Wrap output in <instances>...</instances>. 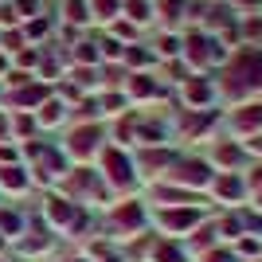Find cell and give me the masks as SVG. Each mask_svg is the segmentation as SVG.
Segmentation results:
<instances>
[{"label": "cell", "mask_w": 262, "mask_h": 262, "mask_svg": "<svg viewBox=\"0 0 262 262\" xmlns=\"http://www.w3.org/2000/svg\"><path fill=\"white\" fill-rule=\"evenodd\" d=\"M98 164H102V180H106V188H118V192H133L137 188V164H133V157L121 149V145H102L98 153Z\"/></svg>", "instance_id": "1"}, {"label": "cell", "mask_w": 262, "mask_h": 262, "mask_svg": "<svg viewBox=\"0 0 262 262\" xmlns=\"http://www.w3.org/2000/svg\"><path fill=\"white\" fill-rule=\"evenodd\" d=\"M262 90V51H239L235 63L227 67V94L247 98Z\"/></svg>", "instance_id": "2"}, {"label": "cell", "mask_w": 262, "mask_h": 262, "mask_svg": "<svg viewBox=\"0 0 262 262\" xmlns=\"http://www.w3.org/2000/svg\"><path fill=\"white\" fill-rule=\"evenodd\" d=\"M164 180L196 196V192H208V188H211L215 168H211V161H204V157H176L172 168L164 172Z\"/></svg>", "instance_id": "3"}, {"label": "cell", "mask_w": 262, "mask_h": 262, "mask_svg": "<svg viewBox=\"0 0 262 262\" xmlns=\"http://www.w3.org/2000/svg\"><path fill=\"white\" fill-rule=\"evenodd\" d=\"M153 223L164 231V239H184V235L204 227V208L200 204H172V208L157 211Z\"/></svg>", "instance_id": "4"}, {"label": "cell", "mask_w": 262, "mask_h": 262, "mask_svg": "<svg viewBox=\"0 0 262 262\" xmlns=\"http://www.w3.org/2000/svg\"><path fill=\"white\" fill-rule=\"evenodd\" d=\"M24 157H28V161H35V168H32V180L35 184H59V180H63L67 172H71V168H67V157H63V149H55V145H24Z\"/></svg>", "instance_id": "5"}, {"label": "cell", "mask_w": 262, "mask_h": 262, "mask_svg": "<svg viewBox=\"0 0 262 262\" xmlns=\"http://www.w3.org/2000/svg\"><path fill=\"white\" fill-rule=\"evenodd\" d=\"M43 219H47L51 231H63V235H78V231H86V223H90L82 204H75V200H67V196H47Z\"/></svg>", "instance_id": "6"}, {"label": "cell", "mask_w": 262, "mask_h": 262, "mask_svg": "<svg viewBox=\"0 0 262 262\" xmlns=\"http://www.w3.org/2000/svg\"><path fill=\"white\" fill-rule=\"evenodd\" d=\"M149 227V211L137 200H125V204H114L110 208V231L114 235H141Z\"/></svg>", "instance_id": "7"}, {"label": "cell", "mask_w": 262, "mask_h": 262, "mask_svg": "<svg viewBox=\"0 0 262 262\" xmlns=\"http://www.w3.org/2000/svg\"><path fill=\"white\" fill-rule=\"evenodd\" d=\"M98 153H102V129H98V125H82V129H75V133H71V141L63 145V157H67V161H78V164L94 161Z\"/></svg>", "instance_id": "8"}, {"label": "cell", "mask_w": 262, "mask_h": 262, "mask_svg": "<svg viewBox=\"0 0 262 262\" xmlns=\"http://www.w3.org/2000/svg\"><path fill=\"white\" fill-rule=\"evenodd\" d=\"M208 192L219 204H227V208H243L247 204V180H243V172H215Z\"/></svg>", "instance_id": "9"}, {"label": "cell", "mask_w": 262, "mask_h": 262, "mask_svg": "<svg viewBox=\"0 0 262 262\" xmlns=\"http://www.w3.org/2000/svg\"><path fill=\"white\" fill-rule=\"evenodd\" d=\"M231 133H235L239 141L262 133V102H247V106L235 110V114H231Z\"/></svg>", "instance_id": "10"}, {"label": "cell", "mask_w": 262, "mask_h": 262, "mask_svg": "<svg viewBox=\"0 0 262 262\" xmlns=\"http://www.w3.org/2000/svg\"><path fill=\"white\" fill-rule=\"evenodd\" d=\"M243 161H247V149H243V141H215L211 168H219V172H239Z\"/></svg>", "instance_id": "11"}, {"label": "cell", "mask_w": 262, "mask_h": 262, "mask_svg": "<svg viewBox=\"0 0 262 262\" xmlns=\"http://www.w3.org/2000/svg\"><path fill=\"white\" fill-rule=\"evenodd\" d=\"M215 102V86H211L208 78H184V106L188 110H208Z\"/></svg>", "instance_id": "12"}, {"label": "cell", "mask_w": 262, "mask_h": 262, "mask_svg": "<svg viewBox=\"0 0 262 262\" xmlns=\"http://www.w3.org/2000/svg\"><path fill=\"white\" fill-rule=\"evenodd\" d=\"M149 262H188V251H184V243L180 239H153L149 243V254H145Z\"/></svg>", "instance_id": "13"}, {"label": "cell", "mask_w": 262, "mask_h": 262, "mask_svg": "<svg viewBox=\"0 0 262 262\" xmlns=\"http://www.w3.org/2000/svg\"><path fill=\"white\" fill-rule=\"evenodd\" d=\"M32 188V176L24 172L20 164H0V192H12V196H24Z\"/></svg>", "instance_id": "14"}, {"label": "cell", "mask_w": 262, "mask_h": 262, "mask_svg": "<svg viewBox=\"0 0 262 262\" xmlns=\"http://www.w3.org/2000/svg\"><path fill=\"white\" fill-rule=\"evenodd\" d=\"M211 39L208 35H188V43H184V59L192 67H208V59H215V51H208Z\"/></svg>", "instance_id": "15"}, {"label": "cell", "mask_w": 262, "mask_h": 262, "mask_svg": "<svg viewBox=\"0 0 262 262\" xmlns=\"http://www.w3.org/2000/svg\"><path fill=\"white\" fill-rule=\"evenodd\" d=\"M125 94L137 98V102H145V98H161V86H157L149 75H133L129 82H125Z\"/></svg>", "instance_id": "16"}, {"label": "cell", "mask_w": 262, "mask_h": 262, "mask_svg": "<svg viewBox=\"0 0 262 262\" xmlns=\"http://www.w3.org/2000/svg\"><path fill=\"white\" fill-rule=\"evenodd\" d=\"M47 98V86H32V82H24L8 94V106H39Z\"/></svg>", "instance_id": "17"}, {"label": "cell", "mask_w": 262, "mask_h": 262, "mask_svg": "<svg viewBox=\"0 0 262 262\" xmlns=\"http://www.w3.org/2000/svg\"><path fill=\"white\" fill-rule=\"evenodd\" d=\"M67 118V106H63V98H43L39 102V118H35V125H59V121Z\"/></svg>", "instance_id": "18"}, {"label": "cell", "mask_w": 262, "mask_h": 262, "mask_svg": "<svg viewBox=\"0 0 262 262\" xmlns=\"http://www.w3.org/2000/svg\"><path fill=\"white\" fill-rule=\"evenodd\" d=\"M0 235L4 239H20L24 235V215L12 208H0Z\"/></svg>", "instance_id": "19"}, {"label": "cell", "mask_w": 262, "mask_h": 262, "mask_svg": "<svg viewBox=\"0 0 262 262\" xmlns=\"http://www.w3.org/2000/svg\"><path fill=\"white\" fill-rule=\"evenodd\" d=\"M8 133L16 137V141L32 137V133H35V118H28L24 110H16V114H12V121H8Z\"/></svg>", "instance_id": "20"}, {"label": "cell", "mask_w": 262, "mask_h": 262, "mask_svg": "<svg viewBox=\"0 0 262 262\" xmlns=\"http://www.w3.org/2000/svg\"><path fill=\"white\" fill-rule=\"evenodd\" d=\"M231 251H235V258H254V254H262V239L258 235H239Z\"/></svg>", "instance_id": "21"}, {"label": "cell", "mask_w": 262, "mask_h": 262, "mask_svg": "<svg viewBox=\"0 0 262 262\" xmlns=\"http://www.w3.org/2000/svg\"><path fill=\"white\" fill-rule=\"evenodd\" d=\"M121 12V0H90V20H114Z\"/></svg>", "instance_id": "22"}, {"label": "cell", "mask_w": 262, "mask_h": 262, "mask_svg": "<svg viewBox=\"0 0 262 262\" xmlns=\"http://www.w3.org/2000/svg\"><path fill=\"white\" fill-rule=\"evenodd\" d=\"M63 16H67V24H86L90 20V4L86 0H67Z\"/></svg>", "instance_id": "23"}, {"label": "cell", "mask_w": 262, "mask_h": 262, "mask_svg": "<svg viewBox=\"0 0 262 262\" xmlns=\"http://www.w3.org/2000/svg\"><path fill=\"white\" fill-rule=\"evenodd\" d=\"M125 16H129V24H149V16H153V12H149V4H145V0H129V4H125Z\"/></svg>", "instance_id": "24"}, {"label": "cell", "mask_w": 262, "mask_h": 262, "mask_svg": "<svg viewBox=\"0 0 262 262\" xmlns=\"http://www.w3.org/2000/svg\"><path fill=\"white\" fill-rule=\"evenodd\" d=\"M51 235H39V239H20V251L24 254H43V251H51Z\"/></svg>", "instance_id": "25"}, {"label": "cell", "mask_w": 262, "mask_h": 262, "mask_svg": "<svg viewBox=\"0 0 262 262\" xmlns=\"http://www.w3.org/2000/svg\"><path fill=\"white\" fill-rule=\"evenodd\" d=\"M75 59H78L82 67L98 63V43H75Z\"/></svg>", "instance_id": "26"}, {"label": "cell", "mask_w": 262, "mask_h": 262, "mask_svg": "<svg viewBox=\"0 0 262 262\" xmlns=\"http://www.w3.org/2000/svg\"><path fill=\"white\" fill-rule=\"evenodd\" d=\"M98 47H102V51H98V55H106V59H121V55H125V47H121V43H118V39H102V43H98Z\"/></svg>", "instance_id": "27"}, {"label": "cell", "mask_w": 262, "mask_h": 262, "mask_svg": "<svg viewBox=\"0 0 262 262\" xmlns=\"http://www.w3.org/2000/svg\"><path fill=\"white\" fill-rule=\"evenodd\" d=\"M16 161H20V149L8 145V141H0V164H16Z\"/></svg>", "instance_id": "28"}, {"label": "cell", "mask_w": 262, "mask_h": 262, "mask_svg": "<svg viewBox=\"0 0 262 262\" xmlns=\"http://www.w3.org/2000/svg\"><path fill=\"white\" fill-rule=\"evenodd\" d=\"M243 149H247V157H258V161H262V133L247 137V141H243Z\"/></svg>", "instance_id": "29"}, {"label": "cell", "mask_w": 262, "mask_h": 262, "mask_svg": "<svg viewBox=\"0 0 262 262\" xmlns=\"http://www.w3.org/2000/svg\"><path fill=\"white\" fill-rule=\"evenodd\" d=\"M204 262H239V258H235V251H215V247H211V251L204 254Z\"/></svg>", "instance_id": "30"}, {"label": "cell", "mask_w": 262, "mask_h": 262, "mask_svg": "<svg viewBox=\"0 0 262 262\" xmlns=\"http://www.w3.org/2000/svg\"><path fill=\"white\" fill-rule=\"evenodd\" d=\"M43 32H47V20H32L28 28H24V35H28V39H39Z\"/></svg>", "instance_id": "31"}, {"label": "cell", "mask_w": 262, "mask_h": 262, "mask_svg": "<svg viewBox=\"0 0 262 262\" xmlns=\"http://www.w3.org/2000/svg\"><path fill=\"white\" fill-rule=\"evenodd\" d=\"M161 12H164V20H176L180 16V0H161Z\"/></svg>", "instance_id": "32"}, {"label": "cell", "mask_w": 262, "mask_h": 262, "mask_svg": "<svg viewBox=\"0 0 262 262\" xmlns=\"http://www.w3.org/2000/svg\"><path fill=\"white\" fill-rule=\"evenodd\" d=\"M16 12H20V16H32V20H35L39 4H35V0H16Z\"/></svg>", "instance_id": "33"}, {"label": "cell", "mask_w": 262, "mask_h": 262, "mask_svg": "<svg viewBox=\"0 0 262 262\" xmlns=\"http://www.w3.org/2000/svg\"><path fill=\"white\" fill-rule=\"evenodd\" d=\"M180 51V39H176V35H164L161 39V55H176Z\"/></svg>", "instance_id": "34"}, {"label": "cell", "mask_w": 262, "mask_h": 262, "mask_svg": "<svg viewBox=\"0 0 262 262\" xmlns=\"http://www.w3.org/2000/svg\"><path fill=\"white\" fill-rule=\"evenodd\" d=\"M16 63H20L24 71H28V67H35V63H39V55H35V51H20V59H16Z\"/></svg>", "instance_id": "35"}, {"label": "cell", "mask_w": 262, "mask_h": 262, "mask_svg": "<svg viewBox=\"0 0 262 262\" xmlns=\"http://www.w3.org/2000/svg\"><path fill=\"white\" fill-rule=\"evenodd\" d=\"M102 106H106V110H110V114H118V110H121V106H125V98H121V94H110V98H106V102H102Z\"/></svg>", "instance_id": "36"}, {"label": "cell", "mask_w": 262, "mask_h": 262, "mask_svg": "<svg viewBox=\"0 0 262 262\" xmlns=\"http://www.w3.org/2000/svg\"><path fill=\"white\" fill-rule=\"evenodd\" d=\"M90 82H94L90 71H86V67H78V71H75V86H90Z\"/></svg>", "instance_id": "37"}, {"label": "cell", "mask_w": 262, "mask_h": 262, "mask_svg": "<svg viewBox=\"0 0 262 262\" xmlns=\"http://www.w3.org/2000/svg\"><path fill=\"white\" fill-rule=\"evenodd\" d=\"M247 200H251V204H254V211H258V215H262V184L254 188V192H251V196H247Z\"/></svg>", "instance_id": "38"}, {"label": "cell", "mask_w": 262, "mask_h": 262, "mask_svg": "<svg viewBox=\"0 0 262 262\" xmlns=\"http://www.w3.org/2000/svg\"><path fill=\"white\" fill-rule=\"evenodd\" d=\"M114 35H125V39H129V35H133V24H114Z\"/></svg>", "instance_id": "39"}, {"label": "cell", "mask_w": 262, "mask_h": 262, "mask_svg": "<svg viewBox=\"0 0 262 262\" xmlns=\"http://www.w3.org/2000/svg\"><path fill=\"white\" fill-rule=\"evenodd\" d=\"M235 4H243V8H254V4H258V0H235Z\"/></svg>", "instance_id": "40"}, {"label": "cell", "mask_w": 262, "mask_h": 262, "mask_svg": "<svg viewBox=\"0 0 262 262\" xmlns=\"http://www.w3.org/2000/svg\"><path fill=\"white\" fill-rule=\"evenodd\" d=\"M4 243H8V239H4V235H0V251H4Z\"/></svg>", "instance_id": "41"}, {"label": "cell", "mask_w": 262, "mask_h": 262, "mask_svg": "<svg viewBox=\"0 0 262 262\" xmlns=\"http://www.w3.org/2000/svg\"><path fill=\"white\" fill-rule=\"evenodd\" d=\"M71 262H86V258H71Z\"/></svg>", "instance_id": "42"}, {"label": "cell", "mask_w": 262, "mask_h": 262, "mask_svg": "<svg viewBox=\"0 0 262 262\" xmlns=\"http://www.w3.org/2000/svg\"><path fill=\"white\" fill-rule=\"evenodd\" d=\"M0 71H4V59H0Z\"/></svg>", "instance_id": "43"}, {"label": "cell", "mask_w": 262, "mask_h": 262, "mask_svg": "<svg viewBox=\"0 0 262 262\" xmlns=\"http://www.w3.org/2000/svg\"><path fill=\"white\" fill-rule=\"evenodd\" d=\"M106 262H118V258H106Z\"/></svg>", "instance_id": "44"}]
</instances>
